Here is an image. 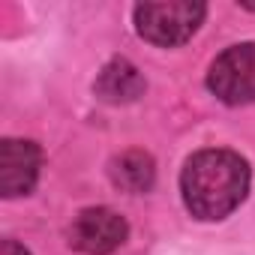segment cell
<instances>
[{
    "label": "cell",
    "instance_id": "6da1fadb",
    "mask_svg": "<svg viewBox=\"0 0 255 255\" xmlns=\"http://www.w3.org/2000/svg\"><path fill=\"white\" fill-rule=\"evenodd\" d=\"M180 189L192 216L222 219L246 198L249 168L231 150H201L186 162Z\"/></svg>",
    "mask_w": 255,
    "mask_h": 255
},
{
    "label": "cell",
    "instance_id": "7a4b0ae2",
    "mask_svg": "<svg viewBox=\"0 0 255 255\" xmlns=\"http://www.w3.org/2000/svg\"><path fill=\"white\" fill-rule=\"evenodd\" d=\"M204 18V3L192 0H150L135 6V27L153 45H180L186 42Z\"/></svg>",
    "mask_w": 255,
    "mask_h": 255
},
{
    "label": "cell",
    "instance_id": "3957f363",
    "mask_svg": "<svg viewBox=\"0 0 255 255\" xmlns=\"http://www.w3.org/2000/svg\"><path fill=\"white\" fill-rule=\"evenodd\" d=\"M210 90L228 102V105H243L255 99V42L231 45L222 51L207 75Z\"/></svg>",
    "mask_w": 255,
    "mask_h": 255
},
{
    "label": "cell",
    "instance_id": "277c9868",
    "mask_svg": "<svg viewBox=\"0 0 255 255\" xmlns=\"http://www.w3.org/2000/svg\"><path fill=\"white\" fill-rule=\"evenodd\" d=\"M126 240V222L108 207L81 210L69 228V243L84 255H108Z\"/></svg>",
    "mask_w": 255,
    "mask_h": 255
},
{
    "label": "cell",
    "instance_id": "5b68a950",
    "mask_svg": "<svg viewBox=\"0 0 255 255\" xmlns=\"http://www.w3.org/2000/svg\"><path fill=\"white\" fill-rule=\"evenodd\" d=\"M39 162L42 156L33 141L6 138L0 144V192L6 198L30 192L39 177Z\"/></svg>",
    "mask_w": 255,
    "mask_h": 255
},
{
    "label": "cell",
    "instance_id": "8992f818",
    "mask_svg": "<svg viewBox=\"0 0 255 255\" xmlns=\"http://www.w3.org/2000/svg\"><path fill=\"white\" fill-rule=\"evenodd\" d=\"M141 93H144V78L129 60H111L96 78V96L111 105L135 102Z\"/></svg>",
    "mask_w": 255,
    "mask_h": 255
},
{
    "label": "cell",
    "instance_id": "52a82bcc",
    "mask_svg": "<svg viewBox=\"0 0 255 255\" xmlns=\"http://www.w3.org/2000/svg\"><path fill=\"white\" fill-rule=\"evenodd\" d=\"M111 174H114V183L120 189H126V192H147L153 186L156 168H153V159L147 153L129 150V153H123L120 159H114Z\"/></svg>",
    "mask_w": 255,
    "mask_h": 255
},
{
    "label": "cell",
    "instance_id": "ba28073f",
    "mask_svg": "<svg viewBox=\"0 0 255 255\" xmlns=\"http://www.w3.org/2000/svg\"><path fill=\"white\" fill-rule=\"evenodd\" d=\"M0 255H30V252H27L24 246H18L15 240H6V243H3V252H0Z\"/></svg>",
    "mask_w": 255,
    "mask_h": 255
}]
</instances>
